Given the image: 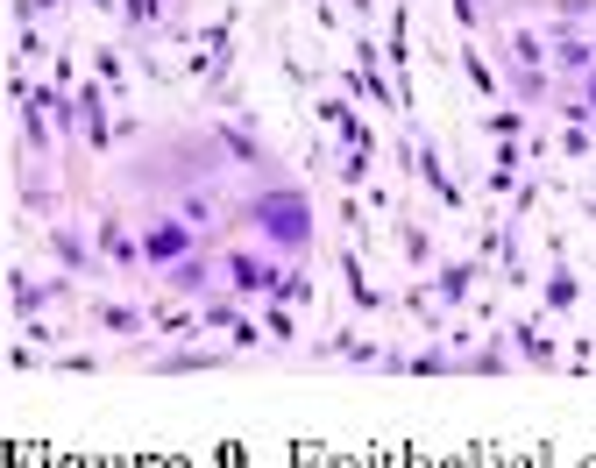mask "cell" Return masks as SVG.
Segmentation results:
<instances>
[{"instance_id": "cell-2", "label": "cell", "mask_w": 596, "mask_h": 468, "mask_svg": "<svg viewBox=\"0 0 596 468\" xmlns=\"http://www.w3.org/2000/svg\"><path fill=\"white\" fill-rule=\"evenodd\" d=\"M185 249V227H157L149 234V256H178Z\"/></svg>"}, {"instance_id": "cell-1", "label": "cell", "mask_w": 596, "mask_h": 468, "mask_svg": "<svg viewBox=\"0 0 596 468\" xmlns=\"http://www.w3.org/2000/svg\"><path fill=\"white\" fill-rule=\"evenodd\" d=\"M256 220L277 234L284 249H298V242H306V199H298V192H277V199H263V206H256Z\"/></svg>"}]
</instances>
